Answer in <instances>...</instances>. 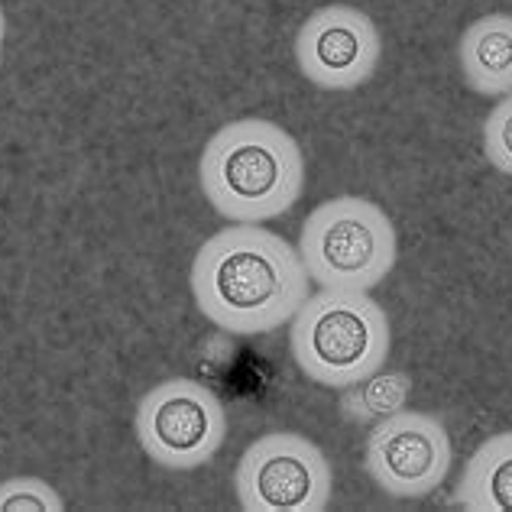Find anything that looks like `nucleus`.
<instances>
[{
  "instance_id": "f8f14e48",
  "label": "nucleus",
  "mask_w": 512,
  "mask_h": 512,
  "mask_svg": "<svg viewBox=\"0 0 512 512\" xmlns=\"http://www.w3.org/2000/svg\"><path fill=\"white\" fill-rule=\"evenodd\" d=\"M0 512H65V500L39 477H10L0 483Z\"/></svg>"
},
{
  "instance_id": "7ed1b4c3",
  "label": "nucleus",
  "mask_w": 512,
  "mask_h": 512,
  "mask_svg": "<svg viewBox=\"0 0 512 512\" xmlns=\"http://www.w3.org/2000/svg\"><path fill=\"white\" fill-rule=\"evenodd\" d=\"M299 370L328 389H347L386 367L393 331L383 305L367 292H308L289 328Z\"/></svg>"
},
{
  "instance_id": "6e6552de",
  "label": "nucleus",
  "mask_w": 512,
  "mask_h": 512,
  "mask_svg": "<svg viewBox=\"0 0 512 512\" xmlns=\"http://www.w3.org/2000/svg\"><path fill=\"white\" fill-rule=\"evenodd\" d=\"M380 59L383 36L357 7H321L295 33L299 72L321 91H357L376 75Z\"/></svg>"
},
{
  "instance_id": "f257e3e1",
  "label": "nucleus",
  "mask_w": 512,
  "mask_h": 512,
  "mask_svg": "<svg viewBox=\"0 0 512 512\" xmlns=\"http://www.w3.org/2000/svg\"><path fill=\"white\" fill-rule=\"evenodd\" d=\"M188 279L198 312L240 338L282 328L308 299L299 247L260 224H231L211 234Z\"/></svg>"
},
{
  "instance_id": "0eeeda50",
  "label": "nucleus",
  "mask_w": 512,
  "mask_h": 512,
  "mask_svg": "<svg viewBox=\"0 0 512 512\" xmlns=\"http://www.w3.org/2000/svg\"><path fill=\"white\" fill-rule=\"evenodd\" d=\"M451 457V435L441 419L402 409L373 425L363 467L393 500H422L444 483Z\"/></svg>"
},
{
  "instance_id": "1a4fd4ad",
  "label": "nucleus",
  "mask_w": 512,
  "mask_h": 512,
  "mask_svg": "<svg viewBox=\"0 0 512 512\" xmlns=\"http://www.w3.org/2000/svg\"><path fill=\"white\" fill-rule=\"evenodd\" d=\"M461 75L470 91L503 98L512 91V13H487L474 20L457 46Z\"/></svg>"
},
{
  "instance_id": "9b49d317",
  "label": "nucleus",
  "mask_w": 512,
  "mask_h": 512,
  "mask_svg": "<svg viewBox=\"0 0 512 512\" xmlns=\"http://www.w3.org/2000/svg\"><path fill=\"white\" fill-rule=\"evenodd\" d=\"M341 412L350 422H380L406 409L412 380L402 370H376L367 380L341 389Z\"/></svg>"
},
{
  "instance_id": "39448f33",
  "label": "nucleus",
  "mask_w": 512,
  "mask_h": 512,
  "mask_svg": "<svg viewBox=\"0 0 512 512\" xmlns=\"http://www.w3.org/2000/svg\"><path fill=\"white\" fill-rule=\"evenodd\" d=\"M133 431L156 467L198 470L224 448L227 412L205 383L172 376L140 399Z\"/></svg>"
},
{
  "instance_id": "20e7f679",
  "label": "nucleus",
  "mask_w": 512,
  "mask_h": 512,
  "mask_svg": "<svg viewBox=\"0 0 512 512\" xmlns=\"http://www.w3.org/2000/svg\"><path fill=\"white\" fill-rule=\"evenodd\" d=\"M299 256L318 289L370 292L393 273L399 240L376 201L338 195L321 201L305 218Z\"/></svg>"
},
{
  "instance_id": "423d86ee",
  "label": "nucleus",
  "mask_w": 512,
  "mask_h": 512,
  "mask_svg": "<svg viewBox=\"0 0 512 512\" xmlns=\"http://www.w3.org/2000/svg\"><path fill=\"white\" fill-rule=\"evenodd\" d=\"M234 493L244 512H325L334 493V470L312 438L299 431H269L240 457Z\"/></svg>"
},
{
  "instance_id": "4468645a",
  "label": "nucleus",
  "mask_w": 512,
  "mask_h": 512,
  "mask_svg": "<svg viewBox=\"0 0 512 512\" xmlns=\"http://www.w3.org/2000/svg\"><path fill=\"white\" fill-rule=\"evenodd\" d=\"M4 39H7V17L4 7H0V62H4Z\"/></svg>"
},
{
  "instance_id": "9d476101",
  "label": "nucleus",
  "mask_w": 512,
  "mask_h": 512,
  "mask_svg": "<svg viewBox=\"0 0 512 512\" xmlns=\"http://www.w3.org/2000/svg\"><path fill=\"white\" fill-rule=\"evenodd\" d=\"M454 503L467 512H512V431L480 444L457 480Z\"/></svg>"
},
{
  "instance_id": "f03ea898",
  "label": "nucleus",
  "mask_w": 512,
  "mask_h": 512,
  "mask_svg": "<svg viewBox=\"0 0 512 512\" xmlns=\"http://www.w3.org/2000/svg\"><path fill=\"white\" fill-rule=\"evenodd\" d=\"M208 205L231 224H263L295 208L305 156L295 137L263 117H240L211 133L198 159Z\"/></svg>"
},
{
  "instance_id": "ddd939ff",
  "label": "nucleus",
  "mask_w": 512,
  "mask_h": 512,
  "mask_svg": "<svg viewBox=\"0 0 512 512\" xmlns=\"http://www.w3.org/2000/svg\"><path fill=\"white\" fill-rule=\"evenodd\" d=\"M483 153L496 172L512 175V91L503 94L483 124Z\"/></svg>"
}]
</instances>
